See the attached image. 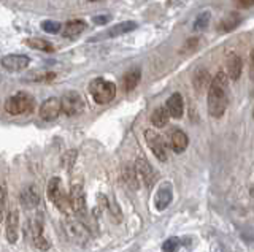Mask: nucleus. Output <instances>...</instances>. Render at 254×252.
<instances>
[{
  "label": "nucleus",
  "instance_id": "1",
  "mask_svg": "<svg viewBox=\"0 0 254 252\" xmlns=\"http://www.w3.org/2000/svg\"><path fill=\"white\" fill-rule=\"evenodd\" d=\"M227 75L224 72L216 73L208 88V113L213 117H221L227 108Z\"/></svg>",
  "mask_w": 254,
  "mask_h": 252
},
{
  "label": "nucleus",
  "instance_id": "2",
  "mask_svg": "<svg viewBox=\"0 0 254 252\" xmlns=\"http://www.w3.org/2000/svg\"><path fill=\"white\" fill-rule=\"evenodd\" d=\"M89 92L95 103L107 105L116 96V86L115 83L103 80V78H97L89 84Z\"/></svg>",
  "mask_w": 254,
  "mask_h": 252
},
{
  "label": "nucleus",
  "instance_id": "3",
  "mask_svg": "<svg viewBox=\"0 0 254 252\" xmlns=\"http://www.w3.org/2000/svg\"><path fill=\"white\" fill-rule=\"evenodd\" d=\"M64 232H65L67 238L73 244H78V246H86L89 243V228L83 225L79 220H64Z\"/></svg>",
  "mask_w": 254,
  "mask_h": 252
},
{
  "label": "nucleus",
  "instance_id": "4",
  "mask_svg": "<svg viewBox=\"0 0 254 252\" xmlns=\"http://www.w3.org/2000/svg\"><path fill=\"white\" fill-rule=\"evenodd\" d=\"M34 108V99H32L29 94H14L13 97L6 99L5 101V111L11 116H18V114H26L32 111Z\"/></svg>",
  "mask_w": 254,
  "mask_h": 252
},
{
  "label": "nucleus",
  "instance_id": "5",
  "mask_svg": "<svg viewBox=\"0 0 254 252\" xmlns=\"http://www.w3.org/2000/svg\"><path fill=\"white\" fill-rule=\"evenodd\" d=\"M62 113L67 116H78L84 109V100L75 91H68L62 96Z\"/></svg>",
  "mask_w": 254,
  "mask_h": 252
},
{
  "label": "nucleus",
  "instance_id": "6",
  "mask_svg": "<svg viewBox=\"0 0 254 252\" xmlns=\"http://www.w3.org/2000/svg\"><path fill=\"white\" fill-rule=\"evenodd\" d=\"M48 199H50L56 206H58L61 211L67 212V204H70V200H67V197L64 195L62 191V184H61V178H53L50 183H48V189H46Z\"/></svg>",
  "mask_w": 254,
  "mask_h": 252
},
{
  "label": "nucleus",
  "instance_id": "7",
  "mask_svg": "<svg viewBox=\"0 0 254 252\" xmlns=\"http://www.w3.org/2000/svg\"><path fill=\"white\" fill-rule=\"evenodd\" d=\"M68 200H70V208H71V211L76 212L79 217H84L86 216V197H84L83 186L79 184V183L71 186Z\"/></svg>",
  "mask_w": 254,
  "mask_h": 252
},
{
  "label": "nucleus",
  "instance_id": "8",
  "mask_svg": "<svg viewBox=\"0 0 254 252\" xmlns=\"http://www.w3.org/2000/svg\"><path fill=\"white\" fill-rule=\"evenodd\" d=\"M145 138L148 141V146L151 148V151L154 152V155L161 162H165L167 160V145H165L164 138L159 135L156 130H151V129H148L145 132Z\"/></svg>",
  "mask_w": 254,
  "mask_h": 252
},
{
  "label": "nucleus",
  "instance_id": "9",
  "mask_svg": "<svg viewBox=\"0 0 254 252\" xmlns=\"http://www.w3.org/2000/svg\"><path fill=\"white\" fill-rule=\"evenodd\" d=\"M61 111H62V101L56 97H51L45 100L42 106H40V117L43 121H54L59 117Z\"/></svg>",
  "mask_w": 254,
  "mask_h": 252
},
{
  "label": "nucleus",
  "instance_id": "10",
  "mask_svg": "<svg viewBox=\"0 0 254 252\" xmlns=\"http://www.w3.org/2000/svg\"><path fill=\"white\" fill-rule=\"evenodd\" d=\"M30 64V59L24 54H8L2 59V65L8 72H22Z\"/></svg>",
  "mask_w": 254,
  "mask_h": 252
},
{
  "label": "nucleus",
  "instance_id": "11",
  "mask_svg": "<svg viewBox=\"0 0 254 252\" xmlns=\"http://www.w3.org/2000/svg\"><path fill=\"white\" fill-rule=\"evenodd\" d=\"M27 230H29V235H30L32 241H34V244H35V248L42 249V251L50 249L51 243H48V240L43 238L42 222H40V220H32V222H29Z\"/></svg>",
  "mask_w": 254,
  "mask_h": 252
},
{
  "label": "nucleus",
  "instance_id": "12",
  "mask_svg": "<svg viewBox=\"0 0 254 252\" xmlns=\"http://www.w3.org/2000/svg\"><path fill=\"white\" fill-rule=\"evenodd\" d=\"M135 170H137L138 179L143 181V184L146 187H153L156 183V173L151 168V165L145 159H138L135 162Z\"/></svg>",
  "mask_w": 254,
  "mask_h": 252
},
{
  "label": "nucleus",
  "instance_id": "13",
  "mask_svg": "<svg viewBox=\"0 0 254 252\" xmlns=\"http://www.w3.org/2000/svg\"><path fill=\"white\" fill-rule=\"evenodd\" d=\"M6 240L8 243H16V240H18V236H19V214H18V211L13 209L8 212V216H6Z\"/></svg>",
  "mask_w": 254,
  "mask_h": 252
},
{
  "label": "nucleus",
  "instance_id": "14",
  "mask_svg": "<svg viewBox=\"0 0 254 252\" xmlns=\"http://www.w3.org/2000/svg\"><path fill=\"white\" fill-rule=\"evenodd\" d=\"M167 109H169V113L172 117H175V119H180V117H183V113H185V101H183V97L181 94H172V96L169 97V100H167Z\"/></svg>",
  "mask_w": 254,
  "mask_h": 252
},
{
  "label": "nucleus",
  "instance_id": "15",
  "mask_svg": "<svg viewBox=\"0 0 254 252\" xmlns=\"http://www.w3.org/2000/svg\"><path fill=\"white\" fill-rule=\"evenodd\" d=\"M242 70H243V62L240 56H237L235 52H230L227 56V76L230 80L237 81L242 75Z\"/></svg>",
  "mask_w": 254,
  "mask_h": 252
},
{
  "label": "nucleus",
  "instance_id": "16",
  "mask_svg": "<svg viewBox=\"0 0 254 252\" xmlns=\"http://www.w3.org/2000/svg\"><path fill=\"white\" fill-rule=\"evenodd\" d=\"M172 187L169 184H164L159 187V191L156 192V197H154V204L159 211H164L169 204L172 203Z\"/></svg>",
  "mask_w": 254,
  "mask_h": 252
},
{
  "label": "nucleus",
  "instance_id": "17",
  "mask_svg": "<svg viewBox=\"0 0 254 252\" xmlns=\"http://www.w3.org/2000/svg\"><path fill=\"white\" fill-rule=\"evenodd\" d=\"M189 145V138L183 130H173L170 133V148L173 149V152H183Z\"/></svg>",
  "mask_w": 254,
  "mask_h": 252
},
{
  "label": "nucleus",
  "instance_id": "18",
  "mask_svg": "<svg viewBox=\"0 0 254 252\" xmlns=\"http://www.w3.org/2000/svg\"><path fill=\"white\" fill-rule=\"evenodd\" d=\"M211 76H210V72L206 68H198L197 72L194 73L192 76V84L197 92H202L203 89L210 88L211 86Z\"/></svg>",
  "mask_w": 254,
  "mask_h": 252
},
{
  "label": "nucleus",
  "instance_id": "19",
  "mask_svg": "<svg viewBox=\"0 0 254 252\" xmlns=\"http://www.w3.org/2000/svg\"><path fill=\"white\" fill-rule=\"evenodd\" d=\"M40 202V195H38V189L35 186H27L24 191L21 192V203L26 208H35Z\"/></svg>",
  "mask_w": 254,
  "mask_h": 252
},
{
  "label": "nucleus",
  "instance_id": "20",
  "mask_svg": "<svg viewBox=\"0 0 254 252\" xmlns=\"http://www.w3.org/2000/svg\"><path fill=\"white\" fill-rule=\"evenodd\" d=\"M242 21V16L238 13H230L227 14V16H224L218 24V30L221 34H227V32H232L234 29L238 27V24H240Z\"/></svg>",
  "mask_w": 254,
  "mask_h": 252
},
{
  "label": "nucleus",
  "instance_id": "21",
  "mask_svg": "<svg viewBox=\"0 0 254 252\" xmlns=\"http://www.w3.org/2000/svg\"><path fill=\"white\" fill-rule=\"evenodd\" d=\"M170 113H169V109L164 108V106H159L156 108L153 114H151V122H153L154 127L157 129H161V127H165L167 124H169V119H170Z\"/></svg>",
  "mask_w": 254,
  "mask_h": 252
},
{
  "label": "nucleus",
  "instance_id": "22",
  "mask_svg": "<svg viewBox=\"0 0 254 252\" xmlns=\"http://www.w3.org/2000/svg\"><path fill=\"white\" fill-rule=\"evenodd\" d=\"M140 76H141V73H140L138 68L129 70V72H127L124 75V78H123V89H124V92H130V91H133L135 88H137V84L140 83Z\"/></svg>",
  "mask_w": 254,
  "mask_h": 252
},
{
  "label": "nucleus",
  "instance_id": "23",
  "mask_svg": "<svg viewBox=\"0 0 254 252\" xmlns=\"http://www.w3.org/2000/svg\"><path fill=\"white\" fill-rule=\"evenodd\" d=\"M137 29V24L133 21H127V22H119L115 27H111L110 30H107L105 34L102 37H118V35H123L127 32H132V30Z\"/></svg>",
  "mask_w": 254,
  "mask_h": 252
},
{
  "label": "nucleus",
  "instance_id": "24",
  "mask_svg": "<svg viewBox=\"0 0 254 252\" xmlns=\"http://www.w3.org/2000/svg\"><path fill=\"white\" fill-rule=\"evenodd\" d=\"M86 29V22L83 19H73V21H68L65 27H64V35L67 38H73L76 35H79Z\"/></svg>",
  "mask_w": 254,
  "mask_h": 252
},
{
  "label": "nucleus",
  "instance_id": "25",
  "mask_svg": "<svg viewBox=\"0 0 254 252\" xmlns=\"http://www.w3.org/2000/svg\"><path fill=\"white\" fill-rule=\"evenodd\" d=\"M26 43H27V46H30L32 50H38V51H43V52H53L54 51V46L50 42L42 40V38H29Z\"/></svg>",
  "mask_w": 254,
  "mask_h": 252
},
{
  "label": "nucleus",
  "instance_id": "26",
  "mask_svg": "<svg viewBox=\"0 0 254 252\" xmlns=\"http://www.w3.org/2000/svg\"><path fill=\"white\" fill-rule=\"evenodd\" d=\"M124 181L129 184L132 189H137L138 187V175H137V170L135 167H124Z\"/></svg>",
  "mask_w": 254,
  "mask_h": 252
},
{
  "label": "nucleus",
  "instance_id": "27",
  "mask_svg": "<svg viewBox=\"0 0 254 252\" xmlns=\"http://www.w3.org/2000/svg\"><path fill=\"white\" fill-rule=\"evenodd\" d=\"M210 19H211V13L206 10V11H202L198 16L195 18V21H194V30H203V29H206V26L210 24Z\"/></svg>",
  "mask_w": 254,
  "mask_h": 252
},
{
  "label": "nucleus",
  "instance_id": "28",
  "mask_svg": "<svg viewBox=\"0 0 254 252\" xmlns=\"http://www.w3.org/2000/svg\"><path fill=\"white\" fill-rule=\"evenodd\" d=\"M56 78V73L51 72H38V73H32L29 76L30 81H53Z\"/></svg>",
  "mask_w": 254,
  "mask_h": 252
},
{
  "label": "nucleus",
  "instance_id": "29",
  "mask_svg": "<svg viewBox=\"0 0 254 252\" xmlns=\"http://www.w3.org/2000/svg\"><path fill=\"white\" fill-rule=\"evenodd\" d=\"M180 240L178 238H169L162 244V251L164 252H177L180 249Z\"/></svg>",
  "mask_w": 254,
  "mask_h": 252
},
{
  "label": "nucleus",
  "instance_id": "30",
  "mask_svg": "<svg viewBox=\"0 0 254 252\" xmlns=\"http://www.w3.org/2000/svg\"><path fill=\"white\" fill-rule=\"evenodd\" d=\"M42 29L45 30L46 34H58L61 30V24L56 21H45L42 24Z\"/></svg>",
  "mask_w": 254,
  "mask_h": 252
},
{
  "label": "nucleus",
  "instance_id": "31",
  "mask_svg": "<svg viewBox=\"0 0 254 252\" xmlns=\"http://www.w3.org/2000/svg\"><path fill=\"white\" fill-rule=\"evenodd\" d=\"M75 160H76V151H68L62 157V167H65L67 170H70V167L75 163Z\"/></svg>",
  "mask_w": 254,
  "mask_h": 252
},
{
  "label": "nucleus",
  "instance_id": "32",
  "mask_svg": "<svg viewBox=\"0 0 254 252\" xmlns=\"http://www.w3.org/2000/svg\"><path fill=\"white\" fill-rule=\"evenodd\" d=\"M5 208H6V186H5V183H2V202H0L2 216H5Z\"/></svg>",
  "mask_w": 254,
  "mask_h": 252
},
{
  "label": "nucleus",
  "instance_id": "33",
  "mask_svg": "<svg viewBox=\"0 0 254 252\" xmlns=\"http://www.w3.org/2000/svg\"><path fill=\"white\" fill-rule=\"evenodd\" d=\"M108 206H110V211H111V214H113L115 217H116V220H121V211H119V208H118V204L113 202H108Z\"/></svg>",
  "mask_w": 254,
  "mask_h": 252
},
{
  "label": "nucleus",
  "instance_id": "34",
  "mask_svg": "<svg viewBox=\"0 0 254 252\" xmlns=\"http://www.w3.org/2000/svg\"><path fill=\"white\" fill-rule=\"evenodd\" d=\"M238 8H251L254 6V0H237Z\"/></svg>",
  "mask_w": 254,
  "mask_h": 252
},
{
  "label": "nucleus",
  "instance_id": "35",
  "mask_svg": "<svg viewBox=\"0 0 254 252\" xmlns=\"http://www.w3.org/2000/svg\"><path fill=\"white\" fill-rule=\"evenodd\" d=\"M110 21V16H95L94 18V22L95 24H105V22Z\"/></svg>",
  "mask_w": 254,
  "mask_h": 252
},
{
  "label": "nucleus",
  "instance_id": "36",
  "mask_svg": "<svg viewBox=\"0 0 254 252\" xmlns=\"http://www.w3.org/2000/svg\"><path fill=\"white\" fill-rule=\"evenodd\" d=\"M251 78H254V50L251 52Z\"/></svg>",
  "mask_w": 254,
  "mask_h": 252
},
{
  "label": "nucleus",
  "instance_id": "37",
  "mask_svg": "<svg viewBox=\"0 0 254 252\" xmlns=\"http://www.w3.org/2000/svg\"><path fill=\"white\" fill-rule=\"evenodd\" d=\"M89 2H97V0H89Z\"/></svg>",
  "mask_w": 254,
  "mask_h": 252
},
{
  "label": "nucleus",
  "instance_id": "38",
  "mask_svg": "<svg viewBox=\"0 0 254 252\" xmlns=\"http://www.w3.org/2000/svg\"><path fill=\"white\" fill-rule=\"evenodd\" d=\"M253 116H254V113H253Z\"/></svg>",
  "mask_w": 254,
  "mask_h": 252
}]
</instances>
